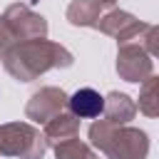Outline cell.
<instances>
[{
    "label": "cell",
    "mask_w": 159,
    "mask_h": 159,
    "mask_svg": "<svg viewBox=\"0 0 159 159\" xmlns=\"http://www.w3.org/2000/svg\"><path fill=\"white\" fill-rule=\"evenodd\" d=\"M70 107H72V112L80 114V117H97V114H102V109H104V99H102L99 92L84 87V89H77V92L72 94Z\"/></svg>",
    "instance_id": "cell-1"
}]
</instances>
